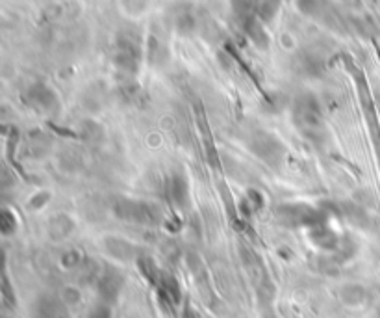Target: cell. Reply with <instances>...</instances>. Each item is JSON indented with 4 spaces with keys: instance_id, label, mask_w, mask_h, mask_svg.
Returning <instances> with one entry per match:
<instances>
[{
    "instance_id": "obj_11",
    "label": "cell",
    "mask_w": 380,
    "mask_h": 318,
    "mask_svg": "<svg viewBox=\"0 0 380 318\" xmlns=\"http://www.w3.org/2000/svg\"><path fill=\"white\" fill-rule=\"evenodd\" d=\"M78 134L88 144H100L104 139V128H102V125L95 121V119H89V117L80 123Z\"/></svg>"
},
{
    "instance_id": "obj_1",
    "label": "cell",
    "mask_w": 380,
    "mask_h": 318,
    "mask_svg": "<svg viewBox=\"0 0 380 318\" xmlns=\"http://www.w3.org/2000/svg\"><path fill=\"white\" fill-rule=\"evenodd\" d=\"M292 117L295 127L303 136L312 142H321L325 138V117H323V110L314 95H299L297 99L293 100Z\"/></svg>"
},
{
    "instance_id": "obj_18",
    "label": "cell",
    "mask_w": 380,
    "mask_h": 318,
    "mask_svg": "<svg viewBox=\"0 0 380 318\" xmlns=\"http://www.w3.org/2000/svg\"><path fill=\"white\" fill-rule=\"evenodd\" d=\"M50 201V194L49 192H45V190H41V192H38V194H33L30 199H28V209H32V211H41L47 203Z\"/></svg>"
},
{
    "instance_id": "obj_4",
    "label": "cell",
    "mask_w": 380,
    "mask_h": 318,
    "mask_svg": "<svg viewBox=\"0 0 380 318\" xmlns=\"http://www.w3.org/2000/svg\"><path fill=\"white\" fill-rule=\"evenodd\" d=\"M248 149L253 151V155H256L262 162H265L267 166L278 167L286 158V147L280 139L273 136L271 132L265 130H251L247 138Z\"/></svg>"
},
{
    "instance_id": "obj_9",
    "label": "cell",
    "mask_w": 380,
    "mask_h": 318,
    "mask_svg": "<svg viewBox=\"0 0 380 318\" xmlns=\"http://www.w3.org/2000/svg\"><path fill=\"white\" fill-rule=\"evenodd\" d=\"M102 245H104L106 253L117 261H132L136 257V245L130 244L128 240L119 238V236H106L102 240Z\"/></svg>"
},
{
    "instance_id": "obj_12",
    "label": "cell",
    "mask_w": 380,
    "mask_h": 318,
    "mask_svg": "<svg viewBox=\"0 0 380 318\" xmlns=\"http://www.w3.org/2000/svg\"><path fill=\"white\" fill-rule=\"evenodd\" d=\"M50 147V138L45 132H30L26 142V155L32 158H41Z\"/></svg>"
},
{
    "instance_id": "obj_14",
    "label": "cell",
    "mask_w": 380,
    "mask_h": 318,
    "mask_svg": "<svg viewBox=\"0 0 380 318\" xmlns=\"http://www.w3.org/2000/svg\"><path fill=\"white\" fill-rule=\"evenodd\" d=\"M17 225H19V222H17L15 211H11L10 206H4L2 212H0V229H2V233L6 236H10V234L17 231Z\"/></svg>"
},
{
    "instance_id": "obj_20",
    "label": "cell",
    "mask_w": 380,
    "mask_h": 318,
    "mask_svg": "<svg viewBox=\"0 0 380 318\" xmlns=\"http://www.w3.org/2000/svg\"><path fill=\"white\" fill-rule=\"evenodd\" d=\"M88 318H111V311L110 307H108V303H100V305L93 307L91 311H89Z\"/></svg>"
},
{
    "instance_id": "obj_22",
    "label": "cell",
    "mask_w": 380,
    "mask_h": 318,
    "mask_svg": "<svg viewBox=\"0 0 380 318\" xmlns=\"http://www.w3.org/2000/svg\"><path fill=\"white\" fill-rule=\"evenodd\" d=\"M299 8L304 13H312L315 8V0H299Z\"/></svg>"
},
{
    "instance_id": "obj_2",
    "label": "cell",
    "mask_w": 380,
    "mask_h": 318,
    "mask_svg": "<svg viewBox=\"0 0 380 318\" xmlns=\"http://www.w3.org/2000/svg\"><path fill=\"white\" fill-rule=\"evenodd\" d=\"M113 214L121 222L134 223V225H155L161 220V211L155 203L130 197H119L113 203Z\"/></svg>"
},
{
    "instance_id": "obj_21",
    "label": "cell",
    "mask_w": 380,
    "mask_h": 318,
    "mask_svg": "<svg viewBox=\"0 0 380 318\" xmlns=\"http://www.w3.org/2000/svg\"><path fill=\"white\" fill-rule=\"evenodd\" d=\"M63 301H67V303H78L80 301V290L74 289V287H67L63 290Z\"/></svg>"
},
{
    "instance_id": "obj_7",
    "label": "cell",
    "mask_w": 380,
    "mask_h": 318,
    "mask_svg": "<svg viewBox=\"0 0 380 318\" xmlns=\"http://www.w3.org/2000/svg\"><path fill=\"white\" fill-rule=\"evenodd\" d=\"M167 199L178 209H186L189 205V184L186 175L180 172H173L166 181Z\"/></svg>"
},
{
    "instance_id": "obj_13",
    "label": "cell",
    "mask_w": 380,
    "mask_h": 318,
    "mask_svg": "<svg viewBox=\"0 0 380 318\" xmlns=\"http://www.w3.org/2000/svg\"><path fill=\"white\" fill-rule=\"evenodd\" d=\"M340 298H342V301L345 305L356 307L364 303L365 298H367V292H365V289L362 285L351 283L342 287V290H340Z\"/></svg>"
},
{
    "instance_id": "obj_8",
    "label": "cell",
    "mask_w": 380,
    "mask_h": 318,
    "mask_svg": "<svg viewBox=\"0 0 380 318\" xmlns=\"http://www.w3.org/2000/svg\"><path fill=\"white\" fill-rule=\"evenodd\" d=\"M308 236L317 248H321V250L334 251L340 248V242H342L340 236L336 234V231L328 227L326 222H321L317 223V225H314V227H310Z\"/></svg>"
},
{
    "instance_id": "obj_5",
    "label": "cell",
    "mask_w": 380,
    "mask_h": 318,
    "mask_svg": "<svg viewBox=\"0 0 380 318\" xmlns=\"http://www.w3.org/2000/svg\"><path fill=\"white\" fill-rule=\"evenodd\" d=\"M24 103H26L33 112L41 116L52 117L60 112V99L54 89H50L47 84L38 82L32 84L24 93Z\"/></svg>"
},
{
    "instance_id": "obj_3",
    "label": "cell",
    "mask_w": 380,
    "mask_h": 318,
    "mask_svg": "<svg viewBox=\"0 0 380 318\" xmlns=\"http://www.w3.org/2000/svg\"><path fill=\"white\" fill-rule=\"evenodd\" d=\"M276 222L286 227H314L326 222L325 211L315 209L306 203H282L275 209Z\"/></svg>"
},
{
    "instance_id": "obj_15",
    "label": "cell",
    "mask_w": 380,
    "mask_h": 318,
    "mask_svg": "<svg viewBox=\"0 0 380 318\" xmlns=\"http://www.w3.org/2000/svg\"><path fill=\"white\" fill-rule=\"evenodd\" d=\"M61 307L52 300H41L35 307V318H60Z\"/></svg>"
},
{
    "instance_id": "obj_17",
    "label": "cell",
    "mask_w": 380,
    "mask_h": 318,
    "mask_svg": "<svg viewBox=\"0 0 380 318\" xmlns=\"http://www.w3.org/2000/svg\"><path fill=\"white\" fill-rule=\"evenodd\" d=\"M278 4L280 0H260L258 6V13L264 21H271L275 17L276 10H278Z\"/></svg>"
},
{
    "instance_id": "obj_6",
    "label": "cell",
    "mask_w": 380,
    "mask_h": 318,
    "mask_svg": "<svg viewBox=\"0 0 380 318\" xmlns=\"http://www.w3.org/2000/svg\"><path fill=\"white\" fill-rule=\"evenodd\" d=\"M125 278L122 273L113 266H106L99 275L97 287H99V294L104 303H113L117 300V296L121 292Z\"/></svg>"
},
{
    "instance_id": "obj_16",
    "label": "cell",
    "mask_w": 380,
    "mask_h": 318,
    "mask_svg": "<svg viewBox=\"0 0 380 318\" xmlns=\"http://www.w3.org/2000/svg\"><path fill=\"white\" fill-rule=\"evenodd\" d=\"M58 166L63 169V172H77L78 166H80V156L74 153V151H63L60 156H58Z\"/></svg>"
},
{
    "instance_id": "obj_10",
    "label": "cell",
    "mask_w": 380,
    "mask_h": 318,
    "mask_svg": "<svg viewBox=\"0 0 380 318\" xmlns=\"http://www.w3.org/2000/svg\"><path fill=\"white\" fill-rule=\"evenodd\" d=\"M72 231H74V222L69 214H56L50 218L49 233L52 234V238H65Z\"/></svg>"
},
{
    "instance_id": "obj_19",
    "label": "cell",
    "mask_w": 380,
    "mask_h": 318,
    "mask_svg": "<svg viewBox=\"0 0 380 318\" xmlns=\"http://www.w3.org/2000/svg\"><path fill=\"white\" fill-rule=\"evenodd\" d=\"M82 262V255L78 250H69L61 255V264L65 268H78Z\"/></svg>"
}]
</instances>
